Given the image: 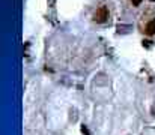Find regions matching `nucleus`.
<instances>
[{"instance_id":"20e7f679","label":"nucleus","mask_w":155,"mask_h":135,"mask_svg":"<svg viewBox=\"0 0 155 135\" xmlns=\"http://www.w3.org/2000/svg\"><path fill=\"white\" fill-rule=\"evenodd\" d=\"M81 132H83V134H86V135H89V132H87V129H86V128H84V126H83V128H81Z\"/></svg>"},{"instance_id":"f03ea898","label":"nucleus","mask_w":155,"mask_h":135,"mask_svg":"<svg viewBox=\"0 0 155 135\" xmlns=\"http://www.w3.org/2000/svg\"><path fill=\"white\" fill-rule=\"evenodd\" d=\"M145 33L149 35V36L155 35V20H151V21L146 24V27H145Z\"/></svg>"},{"instance_id":"39448f33","label":"nucleus","mask_w":155,"mask_h":135,"mask_svg":"<svg viewBox=\"0 0 155 135\" xmlns=\"http://www.w3.org/2000/svg\"><path fill=\"white\" fill-rule=\"evenodd\" d=\"M151 2H155V0H151Z\"/></svg>"},{"instance_id":"f257e3e1","label":"nucleus","mask_w":155,"mask_h":135,"mask_svg":"<svg viewBox=\"0 0 155 135\" xmlns=\"http://www.w3.org/2000/svg\"><path fill=\"white\" fill-rule=\"evenodd\" d=\"M107 18H108V9H107V6L98 8L95 11V14H94V20L97 23H104V21H107Z\"/></svg>"},{"instance_id":"7ed1b4c3","label":"nucleus","mask_w":155,"mask_h":135,"mask_svg":"<svg viewBox=\"0 0 155 135\" xmlns=\"http://www.w3.org/2000/svg\"><path fill=\"white\" fill-rule=\"evenodd\" d=\"M140 3H142V0H133V5H134V6H139Z\"/></svg>"}]
</instances>
